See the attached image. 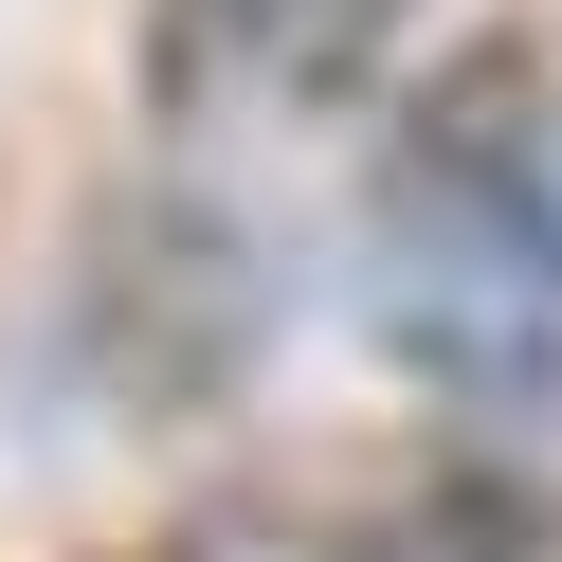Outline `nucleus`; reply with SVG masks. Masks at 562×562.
<instances>
[{
    "instance_id": "obj_1",
    "label": "nucleus",
    "mask_w": 562,
    "mask_h": 562,
    "mask_svg": "<svg viewBox=\"0 0 562 562\" xmlns=\"http://www.w3.org/2000/svg\"><path fill=\"white\" fill-rule=\"evenodd\" d=\"M381 255H400V345L472 400L562 381V218L508 146H417L381 182Z\"/></svg>"
},
{
    "instance_id": "obj_2",
    "label": "nucleus",
    "mask_w": 562,
    "mask_h": 562,
    "mask_svg": "<svg viewBox=\"0 0 562 562\" xmlns=\"http://www.w3.org/2000/svg\"><path fill=\"white\" fill-rule=\"evenodd\" d=\"M381 37H400V0H182V55L236 91H345L381 74Z\"/></svg>"
}]
</instances>
